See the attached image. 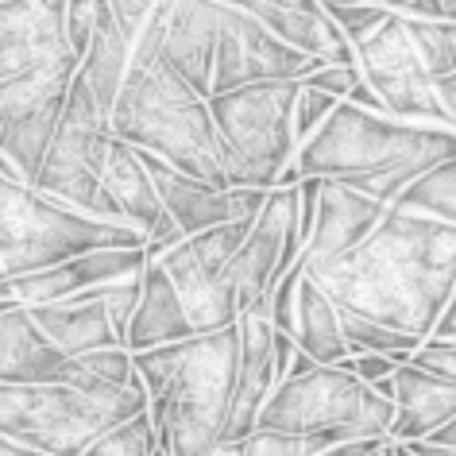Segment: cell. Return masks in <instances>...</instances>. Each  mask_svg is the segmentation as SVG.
<instances>
[{
    "label": "cell",
    "mask_w": 456,
    "mask_h": 456,
    "mask_svg": "<svg viewBox=\"0 0 456 456\" xmlns=\"http://www.w3.org/2000/svg\"><path fill=\"white\" fill-rule=\"evenodd\" d=\"M340 310L429 340L456 298V228L391 209L356 252L305 267Z\"/></svg>",
    "instance_id": "obj_1"
},
{
    "label": "cell",
    "mask_w": 456,
    "mask_h": 456,
    "mask_svg": "<svg viewBox=\"0 0 456 456\" xmlns=\"http://www.w3.org/2000/svg\"><path fill=\"white\" fill-rule=\"evenodd\" d=\"M135 375L147 403H167V433L159 449L170 456H205L213 444H221L232 410L240 379V325L140 352Z\"/></svg>",
    "instance_id": "obj_2"
},
{
    "label": "cell",
    "mask_w": 456,
    "mask_h": 456,
    "mask_svg": "<svg viewBox=\"0 0 456 456\" xmlns=\"http://www.w3.org/2000/svg\"><path fill=\"white\" fill-rule=\"evenodd\" d=\"M449 159H456L452 128L403 124L340 101L333 117L322 124V132L298 147L294 167L302 182H352L371 175H426Z\"/></svg>",
    "instance_id": "obj_3"
},
{
    "label": "cell",
    "mask_w": 456,
    "mask_h": 456,
    "mask_svg": "<svg viewBox=\"0 0 456 456\" xmlns=\"http://www.w3.org/2000/svg\"><path fill=\"white\" fill-rule=\"evenodd\" d=\"M112 140L163 159L190 178L228 190L209 101L198 97L170 66L159 62L143 77H128L112 112Z\"/></svg>",
    "instance_id": "obj_4"
},
{
    "label": "cell",
    "mask_w": 456,
    "mask_h": 456,
    "mask_svg": "<svg viewBox=\"0 0 456 456\" xmlns=\"http://www.w3.org/2000/svg\"><path fill=\"white\" fill-rule=\"evenodd\" d=\"M147 248L132 224L101 221L0 170V264L8 279H28L94 252Z\"/></svg>",
    "instance_id": "obj_5"
},
{
    "label": "cell",
    "mask_w": 456,
    "mask_h": 456,
    "mask_svg": "<svg viewBox=\"0 0 456 456\" xmlns=\"http://www.w3.org/2000/svg\"><path fill=\"white\" fill-rule=\"evenodd\" d=\"M147 406L140 375L120 391L0 383V441L43 456H86L97 437L147 414Z\"/></svg>",
    "instance_id": "obj_6"
},
{
    "label": "cell",
    "mask_w": 456,
    "mask_h": 456,
    "mask_svg": "<svg viewBox=\"0 0 456 456\" xmlns=\"http://www.w3.org/2000/svg\"><path fill=\"white\" fill-rule=\"evenodd\" d=\"M391 426L395 403L379 398L368 383L340 368H317L302 379L294 375L282 379L259 414V429L305 437L310 456H322L352 441L391 437Z\"/></svg>",
    "instance_id": "obj_7"
},
{
    "label": "cell",
    "mask_w": 456,
    "mask_h": 456,
    "mask_svg": "<svg viewBox=\"0 0 456 456\" xmlns=\"http://www.w3.org/2000/svg\"><path fill=\"white\" fill-rule=\"evenodd\" d=\"M298 94L302 82H267L209 97L228 190H279L282 170L294 163L302 147L294 135Z\"/></svg>",
    "instance_id": "obj_8"
},
{
    "label": "cell",
    "mask_w": 456,
    "mask_h": 456,
    "mask_svg": "<svg viewBox=\"0 0 456 456\" xmlns=\"http://www.w3.org/2000/svg\"><path fill=\"white\" fill-rule=\"evenodd\" d=\"M109 147H112V128H109L105 112L97 109L86 77L74 74L70 94H66V105H62L59 132H54V143L47 151V163H43L36 190L97 216L101 190H105Z\"/></svg>",
    "instance_id": "obj_9"
},
{
    "label": "cell",
    "mask_w": 456,
    "mask_h": 456,
    "mask_svg": "<svg viewBox=\"0 0 456 456\" xmlns=\"http://www.w3.org/2000/svg\"><path fill=\"white\" fill-rule=\"evenodd\" d=\"M352 51H356V66L363 82L383 101L387 117L403 124H421V128H452L437 101V82H433V74L421 62L403 16L391 12L387 24H379Z\"/></svg>",
    "instance_id": "obj_10"
},
{
    "label": "cell",
    "mask_w": 456,
    "mask_h": 456,
    "mask_svg": "<svg viewBox=\"0 0 456 456\" xmlns=\"http://www.w3.org/2000/svg\"><path fill=\"white\" fill-rule=\"evenodd\" d=\"M259 221V216H256ZM256 221H236L221 224L213 232H201L193 240L178 244L175 252H167L163 259H151L167 271V279L175 282L186 317L198 337L224 333L240 322V305H236L232 290L224 287V267L232 264V256L240 252V244L248 240Z\"/></svg>",
    "instance_id": "obj_11"
},
{
    "label": "cell",
    "mask_w": 456,
    "mask_h": 456,
    "mask_svg": "<svg viewBox=\"0 0 456 456\" xmlns=\"http://www.w3.org/2000/svg\"><path fill=\"white\" fill-rule=\"evenodd\" d=\"M322 62L305 59L282 39H275L244 4H221V39H216L213 97L236 94L267 82H305Z\"/></svg>",
    "instance_id": "obj_12"
},
{
    "label": "cell",
    "mask_w": 456,
    "mask_h": 456,
    "mask_svg": "<svg viewBox=\"0 0 456 456\" xmlns=\"http://www.w3.org/2000/svg\"><path fill=\"white\" fill-rule=\"evenodd\" d=\"M66 12L70 0H0V74L77 70Z\"/></svg>",
    "instance_id": "obj_13"
},
{
    "label": "cell",
    "mask_w": 456,
    "mask_h": 456,
    "mask_svg": "<svg viewBox=\"0 0 456 456\" xmlns=\"http://www.w3.org/2000/svg\"><path fill=\"white\" fill-rule=\"evenodd\" d=\"M140 163L147 167V175H151L167 216L186 232V240H193V236H201V232H213V228H221V224L256 221L271 198L264 190H216L209 182L182 175V170H175L170 163H163V159H155L147 151H140Z\"/></svg>",
    "instance_id": "obj_14"
},
{
    "label": "cell",
    "mask_w": 456,
    "mask_h": 456,
    "mask_svg": "<svg viewBox=\"0 0 456 456\" xmlns=\"http://www.w3.org/2000/svg\"><path fill=\"white\" fill-rule=\"evenodd\" d=\"M267 302L252 305L240 322V379H236L232 410L224 421V444H240L259 429V414H264L271 391L279 387L275 371V325H271Z\"/></svg>",
    "instance_id": "obj_15"
},
{
    "label": "cell",
    "mask_w": 456,
    "mask_h": 456,
    "mask_svg": "<svg viewBox=\"0 0 456 456\" xmlns=\"http://www.w3.org/2000/svg\"><path fill=\"white\" fill-rule=\"evenodd\" d=\"M244 8L264 24L271 36L282 39L305 59L322 66H352L356 51L345 31L333 24L322 0H244Z\"/></svg>",
    "instance_id": "obj_16"
},
{
    "label": "cell",
    "mask_w": 456,
    "mask_h": 456,
    "mask_svg": "<svg viewBox=\"0 0 456 456\" xmlns=\"http://www.w3.org/2000/svg\"><path fill=\"white\" fill-rule=\"evenodd\" d=\"M151 256L147 248H120V252H94V256H82V259H70L62 267H51V271H39V275H28V279H12V290L24 305H51V302H66V298H77L86 290H97V287H112V282H124V279H135L143 275Z\"/></svg>",
    "instance_id": "obj_17"
},
{
    "label": "cell",
    "mask_w": 456,
    "mask_h": 456,
    "mask_svg": "<svg viewBox=\"0 0 456 456\" xmlns=\"http://www.w3.org/2000/svg\"><path fill=\"white\" fill-rule=\"evenodd\" d=\"M387 205L363 198L345 182H325L322 190V205H317V224L314 236L305 244L302 264L305 267H325L333 259L356 252L368 236L387 221Z\"/></svg>",
    "instance_id": "obj_18"
},
{
    "label": "cell",
    "mask_w": 456,
    "mask_h": 456,
    "mask_svg": "<svg viewBox=\"0 0 456 456\" xmlns=\"http://www.w3.org/2000/svg\"><path fill=\"white\" fill-rule=\"evenodd\" d=\"M70 356L36 325L24 302H0V383L62 387Z\"/></svg>",
    "instance_id": "obj_19"
},
{
    "label": "cell",
    "mask_w": 456,
    "mask_h": 456,
    "mask_svg": "<svg viewBox=\"0 0 456 456\" xmlns=\"http://www.w3.org/2000/svg\"><path fill=\"white\" fill-rule=\"evenodd\" d=\"M216 39H221V4H186L170 8V28L163 43V66H170L193 94L213 97V66H216Z\"/></svg>",
    "instance_id": "obj_20"
},
{
    "label": "cell",
    "mask_w": 456,
    "mask_h": 456,
    "mask_svg": "<svg viewBox=\"0 0 456 456\" xmlns=\"http://www.w3.org/2000/svg\"><path fill=\"white\" fill-rule=\"evenodd\" d=\"M101 221H117V224H132L143 236H151L159 221L167 216L159 190L147 167L140 163V151L120 140H112L109 147V167H105V190H101Z\"/></svg>",
    "instance_id": "obj_21"
},
{
    "label": "cell",
    "mask_w": 456,
    "mask_h": 456,
    "mask_svg": "<svg viewBox=\"0 0 456 456\" xmlns=\"http://www.w3.org/2000/svg\"><path fill=\"white\" fill-rule=\"evenodd\" d=\"M456 421V387L437 379L429 371H418L414 363L398 368L395 375V426L391 444H418L429 441Z\"/></svg>",
    "instance_id": "obj_22"
},
{
    "label": "cell",
    "mask_w": 456,
    "mask_h": 456,
    "mask_svg": "<svg viewBox=\"0 0 456 456\" xmlns=\"http://www.w3.org/2000/svg\"><path fill=\"white\" fill-rule=\"evenodd\" d=\"M97 290H86V294H77V298L51 302V305H28L31 317H36V325L70 360L94 356V352H109V348H124Z\"/></svg>",
    "instance_id": "obj_23"
},
{
    "label": "cell",
    "mask_w": 456,
    "mask_h": 456,
    "mask_svg": "<svg viewBox=\"0 0 456 456\" xmlns=\"http://www.w3.org/2000/svg\"><path fill=\"white\" fill-rule=\"evenodd\" d=\"M190 317H186V305H182L175 282L167 279V271L159 264H147L143 271V298H140V310H135L132 325H128V348L132 356L140 352H151V348H167V345H182V340H193Z\"/></svg>",
    "instance_id": "obj_24"
},
{
    "label": "cell",
    "mask_w": 456,
    "mask_h": 456,
    "mask_svg": "<svg viewBox=\"0 0 456 456\" xmlns=\"http://www.w3.org/2000/svg\"><path fill=\"white\" fill-rule=\"evenodd\" d=\"M128 66H132V47L124 43L117 20H112L109 0H97V31L94 43H89L86 59H82V74L89 94H94L97 109L105 112L109 128H112V112H117V101L124 94V82H128Z\"/></svg>",
    "instance_id": "obj_25"
},
{
    "label": "cell",
    "mask_w": 456,
    "mask_h": 456,
    "mask_svg": "<svg viewBox=\"0 0 456 456\" xmlns=\"http://www.w3.org/2000/svg\"><path fill=\"white\" fill-rule=\"evenodd\" d=\"M294 345L305 356H314L322 368H340L352 352L348 340L340 333V314L333 298L305 275L298 287V329H294Z\"/></svg>",
    "instance_id": "obj_26"
},
{
    "label": "cell",
    "mask_w": 456,
    "mask_h": 456,
    "mask_svg": "<svg viewBox=\"0 0 456 456\" xmlns=\"http://www.w3.org/2000/svg\"><path fill=\"white\" fill-rule=\"evenodd\" d=\"M82 70V66H77ZM77 70H31V74H16L0 82V135L12 124H20L31 112H39L43 105H54L70 94V82Z\"/></svg>",
    "instance_id": "obj_27"
},
{
    "label": "cell",
    "mask_w": 456,
    "mask_h": 456,
    "mask_svg": "<svg viewBox=\"0 0 456 456\" xmlns=\"http://www.w3.org/2000/svg\"><path fill=\"white\" fill-rule=\"evenodd\" d=\"M391 209L429 216V221H441V224L456 228V159L426 170V175H421L414 186L391 205Z\"/></svg>",
    "instance_id": "obj_28"
},
{
    "label": "cell",
    "mask_w": 456,
    "mask_h": 456,
    "mask_svg": "<svg viewBox=\"0 0 456 456\" xmlns=\"http://www.w3.org/2000/svg\"><path fill=\"white\" fill-rule=\"evenodd\" d=\"M337 314H340V333H345L352 356L375 352V356H391L398 363H410V360H414V352L421 348L418 337L395 333V329H387L379 322H368V317H360V314H352V310H340V305H337Z\"/></svg>",
    "instance_id": "obj_29"
},
{
    "label": "cell",
    "mask_w": 456,
    "mask_h": 456,
    "mask_svg": "<svg viewBox=\"0 0 456 456\" xmlns=\"http://www.w3.org/2000/svg\"><path fill=\"white\" fill-rule=\"evenodd\" d=\"M406 28L433 82L456 74V24L449 20H406Z\"/></svg>",
    "instance_id": "obj_30"
},
{
    "label": "cell",
    "mask_w": 456,
    "mask_h": 456,
    "mask_svg": "<svg viewBox=\"0 0 456 456\" xmlns=\"http://www.w3.org/2000/svg\"><path fill=\"white\" fill-rule=\"evenodd\" d=\"M155 449H159L155 426L147 414H140L117 429H109L105 437H97L86 449V456H155Z\"/></svg>",
    "instance_id": "obj_31"
},
{
    "label": "cell",
    "mask_w": 456,
    "mask_h": 456,
    "mask_svg": "<svg viewBox=\"0 0 456 456\" xmlns=\"http://www.w3.org/2000/svg\"><path fill=\"white\" fill-rule=\"evenodd\" d=\"M325 12L333 16V24L345 31V39L356 47L360 39H368L375 28L387 24V16H391V8L387 4H348V0H322Z\"/></svg>",
    "instance_id": "obj_32"
},
{
    "label": "cell",
    "mask_w": 456,
    "mask_h": 456,
    "mask_svg": "<svg viewBox=\"0 0 456 456\" xmlns=\"http://www.w3.org/2000/svg\"><path fill=\"white\" fill-rule=\"evenodd\" d=\"M97 294H101V302H105V310L112 317V329H117L120 345H128V325H132L135 310H140V298H143V275L112 282V287H101Z\"/></svg>",
    "instance_id": "obj_33"
},
{
    "label": "cell",
    "mask_w": 456,
    "mask_h": 456,
    "mask_svg": "<svg viewBox=\"0 0 456 456\" xmlns=\"http://www.w3.org/2000/svg\"><path fill=\"white\" fill-rule=\"evenodd\" d=\"M302 279H305V264L298 259V267H294L290 275H282L279 287L271 290L267 314H271V325H275V333L294 337V329H298V287H302Z\"/></svg>",
    "instance_id": "obj_34"
},
{
    "label": "cell",
    "mask_w": 456,
    "mask_h": 456,
    "mask_svg": "<svg viewBox=\"0 0 456 456\" xmlns=\"http://www.w3.org/2000/svg\"><path fill=\"white\" fill-rule=\"evenodd\" d=\"M340 101L337 97H329L322 94V89H310V86H302V94H298V105H294V135H298V143L305 140H314L317 132H322V124L333 117Z\"/></svg>",
    "instance_id": "obj_35"
},
{
    "label": "cell",
    "mask_w": 456,
    "mask_h": 456,
    "mask_svg": "<svg viewBox=\"0 0 456 456\" xmlns=\"http://www.w3.org/2000/svg\"><path fill=\"white\" fill-rule=\"evenodd\" d=\"M410 363H414L418 371H429L456 387V340H433V337L421 340V348L414 352Z\"/></svg>",
    "instance_id": "obj_36"
},
{
    "label": "cell",
    "mask_w": 456,
    "mask_h": 456,
    "mask_svg": "<svg viewBox=\"0 0 456 456\" xmlns=\"http://www.w3.org/2000/svg\"><path fill=\"white\" fill-rule=\"evenodd\" d=\"M97 31V0H70V12H66V39H70L74 59L82 62L89 43Z\"/></svg>",
    "instance_id": "obj_37"
},
{
    "label": "cell",
    "mask_w": 456,
    "mask_h": 456,
    "mask_svg": "<svg viewBox=\"0 0 456 456\" xmlns=\"http://www.w3.org/2000/svg\"><path fill=\"white\" fill-rule=\"evenodd\" d=\"M240 456H310V449H305V437L256 429L248 441H240Z\"/></svg>",
    "instance_id": "obj_38"
},
{
    "label": "cell",
    "mask_w": 456,
    "mask_h": 456,
    "mask_svg": "<svg viewBox=\"0 0 456 456\" xmlns=\"http://www.w3.org/2000/svg\"><path fill=\"white\" fill-rule=\"evenodd\" d=\"M360 82H363V74H360V66L352 62V66H322V70L310 74L302 86L322 89V94L337 97V101H348V97H352V89H356Z\"/></svg>",
    "instance_id": "obj_39"
},
{
    "label": "cell",
    "mask_w": 456,
    "mask_h": 456,
    "mask_svg": "<svg viewBox=\"0 0 456 456\" xmlns=\"http://www.w3.org/2000/svg\"><path fill=\"white\" fill-rule=\"evenodd\" d=\"M109 8H112V20H117L124 43L135 47V39L143 36L147 20L155 12V0H109Z\"/></svg>",
    "instance_id": "obj_40"
},
{
    "label": "cell",
    "mask_w": 456,
    "mask_h": 456,
    "mask_svg": "<svg viewBox=\"0 0 456 456\" xmlns=\"http://www.w3.org/2000/svg\"><path fill=\"white\" fill-rule=\"evenodd\" d=\"M398 368H406V363H398L391 356H375V352H363V356H348L345 363H340V371H348V375H356L360 383H383V379H395Z\"/></svg>",
    "instance_id": "obj_41"
},
{
    "label": "cell",
    "mask_w": 456,
    "mask_h": 456,
    "mask_svg": "<svg viewBox=\"0 0 456 456\" xmlns=\"http://www.w3.org/2000/svg\"><path fill=\"white\" fill-rule=\"evenodd\" d=\"M294 356H298V345H294V337H287V333H275V371H279V383L290 375V368H294Z\"/></svg>",
    "instance_id": "obj_42"
},
{
    "label": "cell",
    "mask_w": 456,
    "mask_h": 456,
    "mask_svg": "<svg viewBox=\"0 0 456 456\" xmlns=\"http://www.w3.org/2000/svg\"><path fill=\"white\" fill-rule=\"evenodd\" d=\"M387 449V437H375V441H352V444H337L322 456H383Z\"/></svg>",
    "instance_id": "obj_43"
},
{
    "label": "cell",
    "mask_w": 456,
    "mask_h": 456,
    "mask_svg": "<svg viewBox=\"0 0 456 456\" xmlns=\"http://www.w3.org/2000/svg\"><path fill=\"white\" fill-rule=\"evenodd\" d=\"M437 101H441L444 117H449L452 132H456V74H449V77H441L437 82Z\"/></svg>",
    "instance_id": "obj_44"
},
{
    "label": "cell",
    "mask_w": 456,
    "mask_h": 456,
    "mask_svg": "<svg viewBox=\"0 0 456 456\" xmlns=\"http://www.w3.org/2000/svg\"><path fill=\"white\" fill-rule=\"evenodd\" d=\"M348 101H352V105H356V109H368V112H379V117H387L383 101L371 94V86H368V82H360L356 89H352V97H348Z\"/></svg>",
    "instance_id": "obj_45"
},
{
    "label": "cell",
    "mask_w": 456,
    "mask_h": 456,
    "mask_svg": "<svg viewBox=\"0 0 456 456\" xmlns=\"http://www.w3.org/2000/svg\"><path fill=\"white\" fill-rule=\"evenodd\" d=\"M433 340H456V298L449 302V310L441 314L437 329H433Z\"/></svg>",
    "instance_id": "obj_46"
},
{
    "label": "cell",
    "mask_w": 456,
    "mask_h": 456,
    "mask_svg": "<svg viewBox=\"0 0 456 456\" xmlns=\"http://www.w3.org/2000/svg\"><path fill=\"white\" fill-rule=\"evenodd\" d=\"M414 456H456V449H449V444H429V441H418V444H406Z\"/></svg>",
    "instance_id": "obj_47"
},
{
    "label": "cell",
    "mask_w": 456,
    "mask_h": 456,
    "mask_svg": "<svg viewBox=\"0 0 456 456\" xmlns=\"http://www.w3.org/2000/svg\"><path fill=\"white\" fill-rule=\"evenodd\" d=\"M429 444H449V449H456V421H449L437 437H429Z\"/></svg>",
    "instance_id": "obj_48"
},
{
    "label": "cell",
    "mask_w": 456,
    "mask_h": 456,
    "mask_svg": "<svg viewBox=\"0 0 456 456\" xmlns=\"http://www.w3.org/2000/svg\"><path fill=\"white\" fill-rule=\"evenodd\" d=\"M0 456H43V452H31V449H20L12 441H0Z\"/></svg>",
    "instance_id": "obj_49"
},
{
    "label": "cell",
    "mask_w": 456,
    "mask_h": 456,
    "mask_svg": "<svg viewBox=\"0 0 456 456\" xmlns=\"http://www.w3.org/2000/svg\"><path fill=\"white\" fill-rule=\"evenodd\" d=\"M205 456H240V444H213V449L209 452H205Z\"/></svg>",
    "instance_id": "obj_50"
},
{
    "label": "cell",
    "mask_w": 456,
    "mask_h": 456,
    "mask_svg": "<svg viewBox=\"0 0 456 456\" xmlns=\"http://www.w3.org/2000/svg\"><path fill=\"white\" fill-rule=\"evenodd\" d=\"M383 456H398V444H391V441H387V449H383Z\"/></svg>",
    "instance_id": "obj_51"
},
{
    "label": "cell",
    "mask_w": 456,
    "mask_h": 456,
    "mask_svg": "<svg viewBox=\"0 0 456 456\" xmlns=\"http://www.w3.org/2000/svg\"><path fill=\"white\" fill-rule=\"evenodd\" d=\"M398 456H414V452H410V449H406V444H398Z\"/></svg>",
    "instance_id": "obj_52"
},
{
    "label": "cell",
    "mask_w": 456,
    "mask_h": 456,
    "mask_svg": "<svg viewBox=\"0 0 456 456\" xmlns=\"http://www.w3.org/2000/svg\"><path fill=\"white\" fill-rule=\"evenodd\" d=\"M0 282H8V271H4V264H0Z\"/></svg>",
    "instance_id": "obj_53"
},
{
    "label": "cell",
    "mask_w": 456,
    "mask_h": 456,
    "mask_svg": "<svg viewBox=\"0 0 456 456\" xmlns=\"http://www.w3.org/2000/svg\"><path fill=\"white\" fill-rule=\"evenodd\" d=\"M155 456H170V452H163V449H155Z\"/></svg>",
    "instance_id": "obj_54"
},
{
    "label": "cell",
    "mask_w": 456,
    "mask_h": 456,
    "mask_svg": "<svg viewBox=\"0 0 456 456\" xmlns=\"http://www.w3.org/2000/svg\"><path fill=\"white\" fill-rule=\"evenodd\" d=\"M0 82H4V74H0Z\"/></svg>",
    "instance_id": "obj_55"
}]
</instances>
